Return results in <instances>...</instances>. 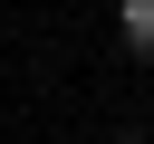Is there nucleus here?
<instances>
[{
    "mask_svg": "<svg viewBox=\"0 0 154 144\" xmlns=\"http://www.w3.org/2000/svg\"><path fill=\"white\" fill-rule=\"evenodd\" d=\"M116 38L125 58H154V0H116Z\"/></svg>",
    "mask_w": 154,
    "mask_h": 144,
    "instance_id": "obj_1",
    "label": "nucleus"
},
{
    "mask_svg": "<svg viewBox=\"0 0 154 144\" xmlns=\"http://www.w3.org/2000/svg\"><path fill=\"white\" fill-rule=\"evenodd\" d=\"M125 144H135V134H125Z\"/></svg>",
    "mask_w": 154,
    "mask_h": 144,
    "instance_id": "obj_2",
    "label": "nucleus"
}]
</instances>
